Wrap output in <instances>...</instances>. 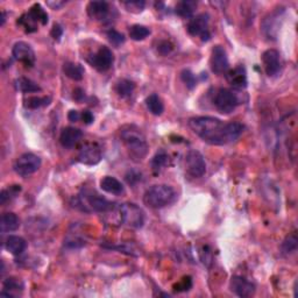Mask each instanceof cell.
I'll return each mask as SVG.
<instances>
[{
    "mask_svg": "<svg viewBox=\"0 0 298 298\" xmlns=\"http://www.w3.org/2000/svg\"><path fill=\"white\" fill-rule=\"evenodd\" d=\"M192 132L206 144L224 146L237 141L244 133L245 126L241 122H224L214 117H194L189 120Z\"/></svg>",
    "mask_w": 298,
    "mask_h": 298,
    "instance_id": "6da1fadb",
    "label": "cell"
},
{
    "mask_svg": "<svg viewBox=\"0 0 298 298\" xmlns=\"http://www.w3.org/2000/svg\"><path fill=\"white\" fill-rule=\"evenodd\" d=\"M121 141L134 162H141L148 154V142L141 129L135 125H125L120 129Z\"/></svg>",
    "mask_w": 298,
    "mask_h": 298,
    "instance_id": "7a4b0ae2",
    "label": "cell"
},
{
    "mask_svg": "<svg viewBox=\"0 0 298 298\" xmlns=\"http://www.w3.org/2000/svg\"><path fill=\"white\" fill-rule=\"evenodd\" d=\"M177 200V193L173 186L167 184L153 185L145 192L144 203L150 209H162L172 205Z\"/></svg>",
    "mask_w": 298,
    "mask_h": 298,
    "instance_id": "3957f363",
    "label": "cell"
},
{
    "mask_svg": "<svg viewBox=\"0 0 298 298\" xmlns=\"http://www.w3.org/2000/svg\"><path fill=\"white\" fill-rule=\"evenodd\" d=\"M77 208H81L83 211H94L99 213H107L116 208L113 203L107 201L105 197L101 196L96 191H84V194H81L76 198Z\"/></svg>",
    "mask_w": 298,
    "mask_h": 298,
    "instance_id": "277c9868",
    "label": "cell"
},
{
    "mask_svg": "<svg viewBox=\"0 0 298 298\" xmlns=\"http://www.w3.org/2000/svg\"><path fill=\"white\" fill-rule=\"evenodd\" d=\"M119 219L133 228H141L145 224V213L133 203H125L118 206Z\"/></svg>",
    "mask_w": 298,
    "mask_h": 298,
    "instance_id": "5b68a950",
    "label": "cell"
},
{
    "mask_svg": "<svg viewBox=\"0 0 298 298\" xmlns=\"http://www.w3.org/2000/svg\"><path fill=\"white\" fill-rule=\"evenodd\" d=\"M213 104L220 113L228 114L236 111L238 105L240 104V101L234 91L229 89H219L214 93Z\"/></svg>",
    "mask_w": 298,
    "mask_h": 298,
    "instance_id": "8992f818",
    "label": "cell"
},
{
    "mask_svg": "<svg viewBox=\"0 0 298 298\" xmlns=\"http://www.w3.org/2000/svg\"><path fill=\"white\" fill-rule=\"evenodd\" d=\"M41 158L33 153H25L17 158L14 163V172L19 176L27 177L37 173L41 167Z\"/></svg>",
    "mask_w": 298,
    "mask_h": 298,
    "instance_id": "52a82bcc",
    "label": "cell"
},
{
    "mask_svg": "<svg viewBox=\"0 0 298 298\" xmlns=\"http://www.w3.org/2000/svg\"><path fill=\"white\" fill-rule=\"evenodd\" d=\"M283 9H277L275 11H273L272 13H269L267 17L263 19V21H262L261 30L262 33H263L264 38L269 40V41L276 40L281 27L282 18H283Z\"/></svg>",
    "mask_w": 298,
    "mask_h": 298,
    "instance_id": "ba28073f",
    "label": "cell"
},
{
    "mask_svg": "<svg viewBox=\"0 0 298 298\" xmlns=\"http://www.w3.org/2000/svg\"><path fill=\"white\" fill-rule=\"evenodd\" d=\"M210 15L208 13L198 14L190 20L188 23V31L192 37H198L202 41H209L211 39V33L209 29Z\"/></svg>",
    "mask_w": 298,
    "mask_h": 298,
    "instance_id": "9c48e42d",
    "label": "cell"
},
{
    "mask_svg": "<svg viewBox=\"0 0 298 298\" xmlns=\"http://www.w3.org/2000/svg\"><path fill=\"white\" fill-rule=\"evenodd\" d=\"M186 172L193 178H200L206 173V162L201 152L196 149L189 150L185 156Z\"/></svg>",
    "mask_w": 298,
    "mask_h": 298,
    "instance_id": "30bf717a",
    "label": "cell"
},
{
    "mask_svg": "<svg viewBox=\"0 0 298 298\" xmlns=\"http://www.w3.org/2000/svg\"><path fill=\"white\" fill-rule=\"evenodd\" d=\"M87 62L90 63L91 67L98 70L99 73H105L112 67L114 62V56L112 50L109 47L103 46L99 48L96 53L87 57Z\"/></svg>",
    "mask_w": 298,
    "mask_h": 298,
    "instance_id": "8fae6325",
    "label": "cell"
},
{
    "mask_svg": "<svg viewBox=\"0 0 298 298\" xmlns=\"http://www.w3.org/2000/svg\"><path fill=\"white\" fill-rule=\"evenodd\" d=\"M103 158L101 146L96 142H89L82 146L78 154V161L85 165H96Z\"/></svg>",
    "mask_w": 298,
    "mask_h": 298,
    "instance_id": "7c38bea8",
    "label": "cell"
},
{
    "mask_svg": "<svg viewBox=\"0 0 298 298\" xmlns=\"http://www.w3.org/2000/svg\"><path fill=\"white\" fill-rule=\"evenodd\" d=\"M262 63L269 77H276L282 71L281 54L276 49H268L262 54Z\"/></svg>",
    "mask_w": 298,
    "mask_h": 298,
    "instance_id": "4fadbf2b",
    "label": "cell"
},
{
    "mask_svg": "<svg viewBox=\"0 0 298 298\" xmlns=\"http://www.w3.org/2000/svg\"><path fill=\"white\" fill-rule=\"evenodd\" d=\"M210 64H211V70L216 75H222L227 73L229 69V62L227 53H226L224 47L219 45L213 47Z\"/></svg>",
    "mask_w": 298,
    "mask_h": 298,
    "instance_id": "5bb4252c",
    "label": "cell"
},
{
    "mask_svg": "<svg viewBox=\"0 0 298 298\" xmlns=\"http://www.w3.org/2000/svg\"><path fill=\"white\" fill-rule=\"evenodd\" d=\"M13 58L22 63L26 68H31L35 64V53L28 43L20 41L17 42L12 49Z\"/></svg>",
    "mask_w": 298,
    "mask_h": 298,
    "instance_id": "9a60e30c",
    "label": "cell"
},
{
    "mask_svg": "<svg viewBox=\"0 0 298 298\" xmlns=\"http://www.w3.org/2000/svg\"><path fill=\"white\" fill-rule=\"evenodd\" d=\"M229 289L238 297H250L255 292V284L242 276H233L229 282Z\"/></svg>",
    "mask_w": 298,
    "mask_h": 298,
    "instance_id": "2e32d148",
    "label": "cell"
},
{
    "mask_svg": "<svg viewBox=\"0 0 298 298\" xmlns=\"http://www.w3.org/2000/svg\"><path fill=\"white\" fill-rule=\"evenodd\" d=\"M226 78L234 89L242 90L247 87V73H246V69L242 65H238L234 69L227 71Z\"/></svg>",
    "mask_w": 298,
    "mask_h": 298,
    "instance_id": "e0dca14e",
    "label": "cell"
},
{
    "mask_svg": "<svg viewBox=\"0 0 298 298\" xmlns=\"http://www.w3.org/2000/svg\"><path fill=\"white\" fill-rule=\"evenodd\" d=\"M82 138L83 133L81 129L75 127H65L59 135V142L64 148H73L81 141Z\"/></svg>",
    "mask_w": 298,
    "mask_h": 298,
    "instance_id": "ac0fdd59",
    "label": "cell"
},
{
    "mask_svg": "<svg viewBox=\"0 0 298 298\" xmlns=\"http://www.w3.org/2000/svg\"><path fill=\"white\" fill-rule=\"evenodd\" d=\"M87 14L91 19L103 21L109 18L110 6L106 2H90L87 4Z\"/></svg>",
    "mask_w": 298,
    "mask_h": 298,
    "instance_id": "d6986e66",
    "label": "cell"
},
{
    "mask_svg": "<svg viewBox=\"0 0 298 298\" xmlns=\"http://www.w3.org/2000/svg\"><path fill=\"white\" fill-rule=\"evenodd\" d=\"M4 290L0 292L2 296H7V297H15L17 293L21 292L25 285H23V282L21 280L17 279V277H9L4 281Z\"/></svg>",
    "mask_w": 298,
    "mask_h": 298,
    "instance_id": "ffe728a7",
    "label": "cell"
},
{
    "mask_svg": "<svg viewBox=\"0 0 298 298\" xmlns=\"http://www.w3.org/2000/svg\"><path fill=\"white\" fill-rule=\"evenodd\" d=\"M101 188L103 191L111 194H116V196H119V194L125 192V188L121 184V182L112 176H105L103 178L101 181Z\"/></svg>",
    "mask_w": 298,
    "mask_h": 298,
    "instance_id": "44dd1931",
    "label": "cell"
},
{
    "mask_svg": "<svg viewBox=\"0 0 298 298\" xmlns=\"http://www.w3.org/2000/svg\"><path fill=\"white\" fill-rule=\"evenodd\" d=\"M27 248V242L21 237L18 236H10L6 240V249L9 250L11 254L18 256L25 252Z\"/></svg>",
    "mask_w": 298,
    "mask_h": 298,
    "instance_id": "7402d4cb",
    "label": "cell"
},
{
    "mask_svg": "<svg viewBox=\"0 0 298 298\" xmlns=\"http://www.w3.org/2000/svg\"><path fill=\"white\" fill-rule=\"evenodd\" d=\"M20 227V219L15 213H4L0 220V229L3 233L17 231Z\"/></svg>",
    "mask_w": 298,
    "mask_h": 298,
    "instance_id": "603a6c76",
    "label": "cell"
},
{
    "mask_svg": "<svg viewBox=\"0 0 298 298\" xmlns=\"http://www.w3.org/2000/svg\"><path fill=\"white\" fill-rule=\"evenodd\" d=\"M27 15H28L29 19L35 25H38V23L47 25L48 23V14H47V12L43 10V7L40 4H34L29 11L27 12Z\"/></svg>",
    "mask_w": 298,
    "mask_h": 298,
    "instance_id": "cb8c5ba5",
    "label": "cell"
},
{
    "mask_svg": "<svg viewBox=\"0 0 298 298\" xmlns=\"http://www.w3.org/2000/svg\"><path fill=\"white\" fill-rule=\"evenodd\" d=\"M150 164H152V169L155 174H160L162 170L170 164L169 155L164 150H160L154 155Z\"/></svg>",
    "mask_w": 298,
    "mask_h": 298,
    "instance_id": "d4e9b609",
    "label": "cell"
},
{
    "mask_svg": "<svg viewBox=\"0 0 298 298\" xmlns=\"http://www.w3.org/2000/svg\"><path fill=\"white\" fill-rule=\"evenodd\" d=\"M63 71H64L65 76L73 79V81H82L83 77H84V68L81 64H78V63H64V65H63Z\"/></svg>",
    "mask_w": 298,
    "mask_h": 298,
    "instance_id": "484cf974",
    "label": "cell"
},
{
    "mask_svg": "<svg viewBox=\"0 0 298 298\" xmlns=\"http://www.w3.org/2000/svg\"><path fill=\"white\" fill-rule=\"evenodd\" d=\"M196 9L197 2H192V0H183V2L177 3L175 12H176V14L181 18H191Z\"/></svg>",
    "mask_w": 298,
    "mask_h": 298,
    "instance_id": "4316f807",
    "label": "cell"
},
{
    "mask_svg": "<svg viewBox=\"0 0 298 298\" xmlns=\"http://www.w3.org/2000/svg\"><path fill=\"white\" fill-rule=\"evenodd\" d=\"M146 105L147 109L149 110V112L154 114V116H161L164 111L163 102H162V99L156 93H153L147 97Z\"/></svg>",
    "mask_w": 298,
    "mask_h": 298,
    "instance_id": "83f0119b",
    "label": "cell"
},
{
    "mask_svg": "<svg viewBox=\"0 0 298 298\" xmlns=\"http://www.w3.org/2000/svg\"><path fill=\"white\" fill-rule=\"evenodd\" d=\"M15 87H17V90L21 91L23 93H31L41 91V87H40L37 83L26 77L18 78L17 81H15Z\"/></svg>",
    "mask_w": 298,
    "mask_h": 298,
    "instance_id": "f1b7e54d",
    "label": "cell"
},
{
    "mask_svg": "<svg viewBox=\"0 0 298 298\" xmlns=\"http://www.w3.org/2000/svg\"><path fill=\"white\" fill-rule=\"evenodd\" d=\"M135 90V83L130 79H121L117 83L116 91L121 98H128L133 94Z\"/></svg>",
    "mask_w": 298,
    "mask_h": 298,
    "instance_id": "f546056e",
    "label": "cell"
},
{
    "mask_svg": "<svg viewBox=\"0 0 298 298\" xmlns=\"http://www.w3.org/2000/svg\"><path fill=\"white\" fill-rule=\"evenodd\" d=\"M297 244H298V239H297V234L296 232H293L288 236L285 239L283 240L281 245V250L283 255H291L297 250Z\"/></svg>",
    "mask_w": 298,
    "mask_h": 298,
    "instance_id": "4dcf8cb0",
    "label": "cell"
},
{
    "mask_svg": "<svg viewBox=\"0 0 298 298\" xmlns=\"http://www.w3.org/2000/svg\"><path fill=\"white\" fill-rule=\"evenodd\" d=\"M150 35V29L148 27L142 25H133L129 27V37L134 41H142Z\"/></svg>",
    "mask_w": 298,
    "mask_h": 298,
    "instance_id": "1f68e13d",
    "label": "cell"
},
{
    "mask_svg": "<svg viewBox=\"0 0 298 298\" xmlns=\"http://www.w3.org/2000/svg\"><path fill=\"white\" fill-rule=\"evenodd\" d=\"M51 103L50 97H29L25 101V106L27 109L37 110L40 107L48 106Z\"/></svg>",
    "mask_w": 298,
    "mask_h": 298,
    "instance_id": "d6a6232c",
    "label": "cell"
},
{
    "mask_svg": "<svg viewBox=\"0 0 298 298\" xmlns=\"http://www.w3.org/2000/svg\"><path fill=\"white\" fill-rule=\"evenodd\" d=\"M21 191V186L20 185H12L10 188L4 189L2 191V194H0V203L2 204H6L7 202H10L15 198L19 194V192Z\"/></svg>",
    "mask_w": 298,
    "mask_h": 298,
    "instance_id": "836d02e7",
    "label": "cell"
},
{
    "mask_svg": "<svg viewBox=\"0 0 298 298\" xmlns=\"http://www.w3.org/2000/svg\"><path fill=\"white\" fill-rule=\"evenodd\" d=\"M181 78L188 89L192 90V89H194V87H196L197 78L190 70H183L182 74H181Z\"/></svg>",
    "mask_w": 298,
    "mask_h": 298,
    "instance_id": "e575fe53",
    "label": "cell"
},
{
    "mask_svg": "<svg viewBox=\"0 0 298 298\" xmlns=\"http://www.w3.org/2000/svg\"><path fill=\"white\" fill-rule=\"evenodd\" d=\"M106 35H107V39H109V41L112 43V45H114L116 47H119V46H121L122 43L125 42V37H124V34H121V33H119L118 30H116V29H110V30H107V33H106Z\"/></svg>",
    "mask_w": 298,
    "mask_h": 298,
    "instance_id": "d590c367",
    "label": "cell"
},
{
    "mask_svg": "<svg viewBox=\"0 0 298 298\" xmlns=\"http://www.w3.org/2000/svg\"><path fill=\"white\" fill-rule=\"evenodd\" d=\"M200 255H201V260H202L203 263H204L206 267H210V266H211V263H212L213 255H212V252H211V249H210L209 246H204V247L202 248Z\"/></svg>",
    "mask_w": 298,
    "mask_h": 298,
    "instance_id": "8d00e7d4",
    "label": "cell"
},
{
    "mask_svg": "<svg viewBox=\"0 0 298 298\" xmlns=\"http://www.w3.org/2000/svg\"><path fill=\"white\" fill-rule=\"evenodd\" d=\"M127 11L133 12V13H140L145 9V2H126L124 3Z\"/></svg>",
    "mask_w": 298,
    "mask_h": 298,
    "instance_id": "74e56055",
    "label": "cell"
},
{
    "mask_svg": "<svg viewBox=\"0 0 298 298\" xmlns=\"http://www.w3.org/2000/svg\"><path fill=\"white\" fill-rule=\"evenodd\" d=\"M173 48H174L173 45L170 42H168V41H161L160 43H158V46H157L158 53L162 54V55L170 54V53H172Z\"/></svg>",
    "mask_w": 298,
    "mask_h": 298,
    "instance_id": "f35d334b",
    "label": "cell"
},
{
    "mask_svg": "<svg viewBox=\"0 0 298 298\" xmlns=\"http://www.w3.org/2000/svg\"><path fill=\"white\" fill-rule=\"evenodd\" d=\"M126 181L128 182V184H135V183L141 181V174L137 172H129L126 175Z\"/></svg>",
    "mask_w": 298,
    "mask_h": 298,
    "instance_id": "ab89813d",
    "label": "cell"
},
{
    "mask_svg": "<svg viewBox=\"0 0 298 298\" xmlns=\"http://www.w3.org/2000/svg\"><path fill=\"white\" fill-rule=\"evenodd\" d=\"M50 34H51V37L58 41V40L61 39L62 35H63V28L59 25H54L53 29H51V31H50Z\"/></svg>",
    "mask_w": 298,
    "mask_h": 298,
    "instance_id": "60d3db41",
    "label": "cell"
},
{
    "mask_svg": "<svg viewBox=\"0 0 298 298\" xmlns=\"http://www.w3.org/2000/svg\"><path fill=\"white\" fill-rule=\"evenodd\" d=\"M81 118L83 119V121L85 122V124H91V122H93V114L90 112V111H83V113L81 114Z\"/></svg>",
    "mask_w": 298,
    "mask_h": 298,
    "instance_id": "b9f144b4",
    "label": "cell"
},
{
    "mask_svg": "<svg viewBox=\"0 0 298 298\" xmlns=\"http://www.w3.org/2000/svg\"><path fill=\"white\" fill-rule=\"evenodd\" d=\"M85 94H84V91H83L82 89H76L74 91V98L76 99L77 102H82L83 99H84Z\"/></svg>",
    "mask_w": 298,
    "mask_h": 298,
    "instance_id": "7bdbcfd3",
    "label": "cell"
},
{
    "mask_svg": "<svg viewBox=\"0 0 298 298\" xmlns=\"http://www.w3.org/2000/svg\"><path fill=\"white\" fill-rule=\"evenodd\" d=\"M68 118H69L70 121H77L81 119V114H79V112H77V111H70L69 114H68Z\"/></svg>",
    "mask_w": 298,
    "mask_h": 298,
    "instance_id": "ee69618b",
    "label": "cell"
},
{
    "mask_svg": "<svg viewBox=\"0 0 298 298\" xmlns=\"http://www.w3.org/2000/svg\"><path fill=\"white\" fill-rule=\"evenodd\" d=\"M47 4H48V5H49L50 7H53L54 10H58L59 7L64 5V3H51V2H49V3H47Z\"/></svg>",
    "mask_w": 298,
    "mask_h": 298,
    "instance_id": "f6af8a7d",
    "label": "cell"
},
{
    "mask_svg": "<svg viewBox=\"0 0 298 298\" xmlns=\"http://www.w3.org/2000/svg\"><path fill=\"white\" fill-rule=\"evenodd\" d=\"M5 20H6V14H5V12L3 11V17H2V26H4V23H5Z\"/></svg>",
    "mask_w": 298,
    "mask_h": 298,
    "instance_id": "bcb514c9",
    "label": "cell"
}]
</instances>
